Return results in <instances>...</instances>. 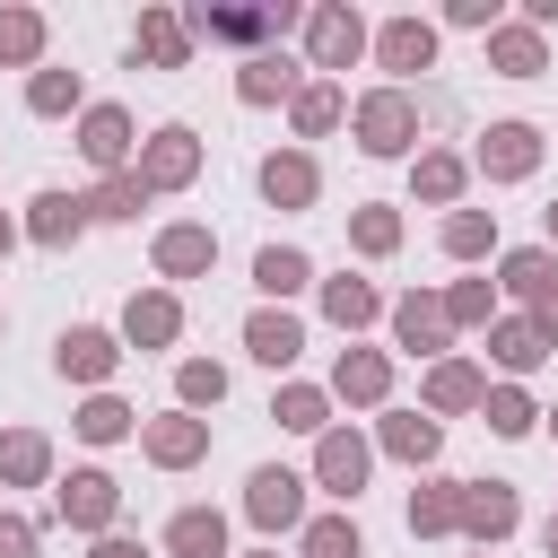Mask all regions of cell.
<instances>
[{"label": "cell", "mask_w": 558, "mask_h": 558, "mask_svg": "<svg viewBox=\"0 0 558 558\" xmlns=\"http://www.w3.org/2000/svg\"><path fill=\"white\" fill-rule=\"evenodd\" d=\"M384 61H392V70H418V61H427V26H410V17L384 26Z\"/></svg>", "instance_id": "obj_15"}, {"label": "cell", "mask_w": 558, "mask_h": 558, "mask_svg": "<svg viewBox=\"0 0 558 558\" xmlns=\"http://www.w3.org/2000/svg\"><path fill=\"white\" fill-rule=\"evenodd\" d=\"M453 514H462V497H453V488H436V497H418V506H410V523H418V532H445Z\"/></svg>", "instance_id": "obj_29"}, {"label": "cell", "mask_w": 558, "mask_h": 558, "mask_svg": "<svg viewBox=\"0 0 558 558\" xmlns=\"http://www.w3.org/2000/svg\"><path fill=\"white\" fill-rule=\"evenodd\" d=\"M253 514H262V523H296V514H305L296 480H288V471H253Z\"/></svg>", "instance_id": "obj_2"}, {"label": "cell", "mask_w": 558, "mask_h": 558, "mask_svg": "<svg viewBox=\"0 0 558 558\" xmlns=\"http://www.w3.org/2000/svg\"><path fill=\"white\" fill-rule=\"evenodd\" d=\"M331 314H340V323H366V314H375V288L340 279V288H331Z\"/></svg>", "instance_id": "obj_32"}, {"label": "cell", "mask_w": 558, "mask_h": 558, "mask_svg": "<svg viewBox=\"0 0 558 558\" xmlns=\"http://www.w3.org/2000/svg\"><path fill=\"white\" fill-rule=\"evenodd\" d=\"M506 279H514L523 296H549V262H541V253H514V262H506Z\"/></svg>", "instance_id": "obj_31"}, {"label": "cell", "mask_w": 558, "mask_h": 558, "mask_svg": "<svg viewBox=\"0 0 558 558\" xmlns=\"http://www.w3.org/2000/svg\"><path fill=\"white\" fill-rule=\"evenodd\" d=\"M453 183H462V166H453V157H427V166H418V192H427V201H445Z\"/></svg>", "instance_id": "obj_36"}, {"label": "cell", "mask_w": 558, "mask_h": 558, "mask_svg": "<svg viewBox=\"0 0 558 558\" xmlns=\"http://www.w3.org/2000/svg\"><path fill=\"white\" fill-rule=\"evenodd\" d=\"M349 52H357V17H349V9H323V17H314V61L340 70Z\"/></svg>", "instance_id": "obj_3"}, {"label": "cell", "mask_w": 558, "mask_h": 558, "mask_svg": "<svg viewBox=\"0 0 558 558\" xmlns=\"http://www.w3.org/2000/svg\"><path fill=\"white\" fill-rule=\"evenodd\" d=\"M174 549H183V558H218V549H227V523L192 506V514H174Z\"/></svg>", "instance_id": "obj_9"}, {"label": "cell", "mask_w": 558, "mask_h": 558, "mask_svg": "<svg viewBox=\"0 0 558 558\" xmlns=\"http://www.w3.org/2000/svg\"><path fill=\"white\" fill-rule=\"evenodd\" d=\"M262 192H270V201H305V192H314V166H305V157H270V166H262Z\"/></svg>", "instance_id": "obj_13"}, {"label": "cell", "mask_w": 558, "mask_h": 558, "mask_svg": "<svg viewBox=\"0 0 558 558\" xmlns=\"http://www.w3.org/2000/svg\"><path fill=\"white\" fill-rule=\"evenodd\" d=\"M35 44H44V26H35L26 9H9V17H0V61H26Z\"/></svg>", "instance_id": "obj_19"}, {"label": "cell", "mask_w": 558, "mask_h": 558, "mask_svg": "<svg viewBox=\"0 0 558 558\" xmlns=\"http://www.w3.org/2000/svg\"><path fill=\"white\" fill-rule=\"evenodd\" d=\"M541 331H558V296H541Z\"/></svg>", "instance_id": "obj_47"}, {"label": "cell", "mask_w": 558, "mask_h": 558, "mask_svg": "<svg viewBox=\"0 0 558 558\" xmlns=\"http://www.w3.org/2000/svg\"><path fill=\"white\" fill-rule=\"evenodd\" d=\"M218 392H227L218 366H183V401H218Z\"/></svg>", "instance_id": "obj_40"}, {"label": "cell", "mask_w": 558, "mask_h": 558, "mask_svg": "<svg viewBox=\"0 0 558 558\" xmlns=\"http://www.w3.org/2000/svg\"><path fill=\"white\" fill-rule=\"evenodd\" d=\"M131 340H174V305H166V296L131 305Z\"/></svg>", "instance_id": "obj_21"}, {"label": "cell", "mask_w": 558, "mask_h": 558, "mask_svg": "<svg viewBox=\"0 0 558 558\" xmlns=\"http://www.w3.org/2000/svg\"><path fill=\"white\" fill-rule=\"evenodd\" d=\"M279 87H288V61H253V70H244V96H253V105L279 96Z\"/></svg>", "instance_id": "obj_35"}, {"label": "cell", "mask_w": 558, "mask_h": 558, "mask_svg": "<svg viewBox=\"0 0 558 558\" xmlns=\"http://www.w3.org/2000/svg\"><path fill=\"white\" fill-rule=\"evenodd\" d=\"M0 471H9V480H35V471H44V436H9V445H0Z\"/></svg>", "instance_id": "obj_24"}, {"label": "cell", "mask_w": 558, "mask_h": 558, "mask_svg": "<svg viewBox=\"0 0 558 558\" xmlns=\"http://www.w3.org/2000/svg\"><path fill=\"white\" fill-rule=\"evenodd\" d=\"M61 514H70V523H105V514H113V480H96V471H78V480L61 488Z\"/></svg>", "instance_id": "obj_5"}, {"label": "cell", "mask_w": 558, "mask_h": 558, "mask_svg": "<svg viewBox=\"0 0 558 558\" xmlns=\"http://www.w3.org/2000/svg\"><path fill=\"white\" fill-rule=\"evenodd\" d=\"M122 148H131V122H122L113 105H96V113H87V157H96V166H113Z\"/></svg>", "instance_id": "obj_10"}, {"label": "cell", "mask_w": 558, "mask_h": 558, "mask_svg": "<svg viewBox=\"0 0 558 558\" xmlns=\"http://www.w3.org/2000/svg\"><path fill=\"white\" fill-rule=\"evenodd\" d=\"M70 96H78V87H70V78H61V70H44V78H35V113H61V105H70Z\"/></svg>", "instance_id": "obj_38"}, {"label": "cell", "mask_w": 558, "mask_h": 558, "mask_svg": "<svg viewBox=\"0 0 558 558\" xmlns=\"http://www.w3.org/2000/svg\"><path fill=\"white\" fill-rule=\"evenodd\" d=\"M26 549H35V532L26 523H0V558H26Z\"/></svg>", "instance_id": "obj_45"}, {"label": "cell", "mask_w": 558, "mask_h": 558, "mask_svg": "<svg viewBox=\"0 0 558 558\" xmlns=\"http://www.w3.org/2000/svg\"><path fill=\"white\" fill-rule=\"evenodd\" d=\"M157 262H166V270H201V262H209V235H201V227H174V235L157 244Z\"/></svg>", "instance_id": "obj_17"}, {"label": "cell", "mask_w": 558, "mask_h": 558, "mask_svg": "<svg viewBox=\"0 0 558 558\" xmlns=\"http://www.w3.org/2000/svg\"><path fill=\"white\" fill-rule=\"evenodd\" d=\"M462 523L471 532H506L514 523V488H497V480L488 488H462Z\"/></svg>", "instance_id": "obj_6"}, {"label": "cell", "mask_w": 558, "mask_h": 558, "mask_svg": "<svg viewBox=\"0 0 558 558\" xmlns=\"http://www.w3.org/2000/svg\"><path fill=\"white\" fill-rule=\"evenodd\" d=\"M0 235H9V227H0Z\"/></svg>", "instance_id": "obj_50"}, {"label": "cell", "mask_w": 558, "mask_h": 558, "mask_svg": "<svg viewBox=\"0 0 558 558\" xmlns=\"http://www.w3.org/2000/svg\"><path fill=\"white\" fill-rule=\"evenodd\" d=\"M357 131H366V148H375V157H392V148H410V131H418V113H410V96H366V113H357Z\"/></svg>", "instance_id": "obj_1"}, {"label": "cell", "mask_w": 558, "mask_h": 558, "mask_svg": "<svg viewBox=\"0 0 558 558\" xmlns=\"http://www.w3.org/2000/svg\"><path fill=\"white\" fill-rule=\"evenodd\" d=\"M296 349H305V331H296L288 314H253V357H262V366H288Z\"/></svg>", "instance_id": "obj_4"}, {"label": "cell", "mask_w": 558, "mask_h": 558, "mask_svg": "<svg viewBox=\"0 0 558 558\" xmlns=\"http://www.w3.org/2000/svg\"><path fill=\"white\" fill-rule=\"evenodd\" d=\"M305 558H357V532L349 523H314L305 532Z\"/></svg>", "instance_id": "obj_25"}, {"label": "cell", "mask_w": 558, "mask_h": 558, "mask_svg": "<svg viewBox=\"0 0 558 558\" xmlns=\"http://www.w3.org/2000/svg\"><path fill=\"white\" fill-rule=\"evenodd\" d=\"M497 61H506V78H532L541 70V35H497Z\"/></svg>", "instance_id": "obj_20"}, {"label": "cell", "mask_w": 558, "mask_h": 558, "mask_svg": "<svg viewBox=\"0 0 558 558\" xmlns=\"http://www.w3.org/2000/svg\"><path fill=\"white\" fill-rule=\"evenodd\" d=\"M148 445H157V462H192L201 453V427L192 418H166V427H148Z\"/></svg>", "instance_id": "obj_18"}, {"label": "cell", "mask_w": 558, "mask_h": 558, "mask_svg": "<svg viewBox=\"0 0 558 558\" xmlns=\"http://www.w3.org/2000/svg\"><path fill=\"white\" fill-rule=\"evenodd\" d=\"M96 558H140V549H131V541H105V549H96Z\"/></svg>", "instance_id": "obj_46"}, {"label": "cell", "mask_w": 558, "mask_h": 558, "mask_svg": "<svg viewBox=\"0 0 558 558\" xmlns=\"http://www.w3.org/2000/svg\"><path fill=\"white\" fill-rule=\"evenodd\" d=\"M296 9H201V26L209 35H270V26H288Z\"/></svg>", "instance_id": "obj_7"}, {"label": "cell", "mask_w": 558, "mask_h": 558, "mask_svg": "<svg viewBox=\"0 0 558 558\" xmlns=\"http://www.w3.org/2000/svg\"><path fill=\"white\" fill-rule=\"evenodd\" d=\"M140 201H148V183H105V192H96V209H105V218H131Z\"/></svg>", "instance_id": "obj_37"}, {"label": "cell", "mask_w": 558, "mask_h": 558, "mask_svg": "<svg viewBox=\"0 0 558 558\" xmlns=\"http://www.w3.org/2000/svg\"><path fill=\"white\" fill-rule=\"evenodd\" d=\"M340 392L375 401V392H384V357H340Z\"/></svg>", "instance_id": "obj_23"}, {"label": "cell", "mask_w": 558, "mask_h": 558, "mask_svg": "<svg viewBox=\"0 0 558 558\" xmlns=\"http://www.w3.org/2000/svg\"><path fill=\"white\" fill-rule=\"evenodd\" d=\"M549 549H558V523H549Z\"/></svg>", "instance_id": "obj_48"}, {"label": "cell", "mask_w": 558, "mask_h": 558, "mask_svg": "<svg viewBox=\"0 0 558 558\" xmlns=\"http://www.w3.org/2000/svg\"><path fill=\"white\" fill-rule=\"evenodd\" d=\"M140 44H148L157 61H183V26H174V17H148V26H140Z\"/></svg>", "instance_id": "obj_30"}, {"label": "cell", "mask_w": 558, "mask_h": 558, "mask_svg": "<svg viewBox=\"0 0 558 558\" xmlns=\"http://www.w3.org/2000/svg\"><path fill=\"white\" fill-rule=\"evenodd\" d=\"M331 113H340V96H331V87H314V96L296 105V122H305V131H331Z\"/></svg>", "instance_id": "obj_39"}, {"label": "cell", "mask_w": 558, "mask_h": 558, "mask_svg": "<svg viewBox=\"0 0 558 558\" xmlns=\"http://www.w3.org/2000/svg\"><path fill=\"white\" fill-rule=\"evenodd\" d=\"M105 366H113V340L105 331H70L61 340V375H105Z\"/></svg>", "instance_id": "obj_12"}, {"label": "cell", "mask_w": 558, "mask_h": 558, "mask_svg": "<svg viewBox=\"0 0 558 558\" xmlns=\"http://www.w3.org/2000/svg\"><path fill=\"white\" fill-rule=\"evenodd\" d=\"M262 288H270V296L305 288V262H296V253H262Z\"/></svg>", "instance_id": "obj_26"}, {"label": "cell", "mask_w": 558, "mask_h": 558, "mask_svg": "<svg viewBox=\"0 0 558 558\" xmlns=\"http://www.w3.org/2000/svg\"><path fill=\"white\" fill-rule=\"evenodd\" d=\"M427 392H436V410H462L480 384H471V366H436V384H427Z\"/></svg>", "instance_id": "obj_27"}, {"label": "cell", "mask_w": 558, "mask_h": 558, "mask_svg": "<svg viewBox=\"0 0 558 558\" xmlns=\"http://www.w3.org/2000/svg\"><path fill=\"white\" fill-rule=\"evenodd\" d=\"M279 418H288V427H323V401H314V392H288Z\"/></svg>", "instance_id": "obj_42"}, {"label": "cell", "mask_w": 558, "mask_h": 558, "mask_svg": "<svg viewBox=\"0 0 558 558\" xmlns=\"http://www.w3.org/2000/svg\"><path fill=\"white\" fill-rule=\"evenodd\" d=\"M122 418H131L122 401H87V418H78V427H87V436H122Z\"/></svg>", "instance_id": "obj_41"}, {"label": "cell", "mask_w": 558, "mask_h": 558, "mask_svg": "<svg viewBox=\"0 0 558 558\" xmlns=\"http://www.w3.org/2000/svg\"><path fill=\"white\" fill-rule=\"evenodd\" d=\"M436 331H445V305H418V296H410V305H401V340H410V349H427Z\"/></svg>", "instance_id": "obj_22"}, {"label": "cell", "mask_w": 558, "mask_h": 558, "mask_svg": "<svg viewBox=\"0 0 558 558\" xmlns=\"http://www.w3.org/2000/svg\"><path fill=\"white\" fill-rule=\"evenodd\" d=\"M35 235H44V244H61V235H78V201H61V192H44V201H35Z\"/></svg>", "instance_id": "obj_16"}, {"label": "cell", "mask_w": 558, "mask_h": 558, "mask_svg": "<svg viewBox=\"0 0 558 558\" xmlns=\"http://www.w3.org/2000/svg\"><path fill=\"white\" fill-rule=\"evenodd\" d=\"M480 157H488V174H523V166H532V131H523V122H506V131H488V148H480Z\"/></svg>", "instance_id": "obj_11"}, {"label": "cell", "mask_w": 558, "mask_h": 558, "mask_svg": "<svg viewBox=\"0 0 558 558\" xmlns=\"http://www.w3.org/2000/svg\"><path fill=\"white\" fill-rule=\"evenodd\" d=\"M549 227H558V209H549Z\"/></svg>", "instance_id": "obj_49"}, {"label": "cell", "mask_w": 558, "mask_h": 558, "mask_svg": "<svg viewBox=\"0 0 558 558\" xmlns=\"http://www.w3.org/2000/svg\"><path fill=\"white\" fill-rule=\"evenodd\" d=\"M445 244H453V253H480V244H488V227H480V218H453V227H445Z\"/></svg>", "instance_id": "obj_44"}, {"label": "cell", "mask_w": 558, "mask_h": 558, "mask_svg": "<svg viewBox=\"0 0 558 558\" xmlns=\"http://www.w3.org/2000/svg\"><path fill=\"white\" fill-rule=\"evenodd\" d=\"M357 244H366V253H384V244H392V218H384V209H366V218H357Z\"/></svg>", "instance_id": "obj_43"}, {"label": "cell", "mask_w": 558, "mask_h": 558, "mask_svg": "<svg viewBox=\"0 0 558 558\" xmlns=\"http://www.w3.org/2000/svg\"><path fill=\"white\" fill-rule=\"evenodd\" d=\"M392 453H436V418H392Z\"/></svg>", "instance_id": "obj_28"}, {"label": "cell", "mask_w": 558, "mask_h": 558, "mask_svg": "<svg viewBox=\"0 0 558 558\" xmlns=\"http://www.w3.org/2000/svg\"><path fill=\"white\" fill-rule=\"evenodd\" d=\"M488 427L523 436V427H532V401H523V392H497V401H488Z\"/></svg>", "instance_id": "obj_34"}, {"label": "cell", "mask_w": 558, "mask_h": 558, "mask_svg": "<svg viewBox=\"0 0 558 558\" xmlns=\"http://www.w3.org/2000/svg\"><path fill=\"white\" fill-rule=\"evenodd\" d=\"M192 174V131H157V148H148V174L140 183H183Z\"/></svg>", "instance_id": "obj_8"}, {"label": "cell", "mask_w": 558, "mask_h": 558, "mask_svg": "<svg viewBox=\"0 0 558 558\" xmlns=\"http://www.w3.org/2000/svg\"><path fill=\"white\" fill-rule=\"evenodd\" d=\"M357 471H366V445L357 436H323V480L331 488H357Z\"/></svg>", "instance_id": "obj_14"}, {"label": "cell", "mask_w": 558, "mask_h": 558, "mask_svg": "<svg viewBox=\"0 0 558 558\" xmlns=\"http://www.w3.org/2000/svg\"><path fill=\"white\" fill-rule=\"evenodd\" d=\"M497 357H506V366H532V357H541V331L506 323V331H497Z\"/></svg>", "instance_id": "obj_33"}]
</instances>
